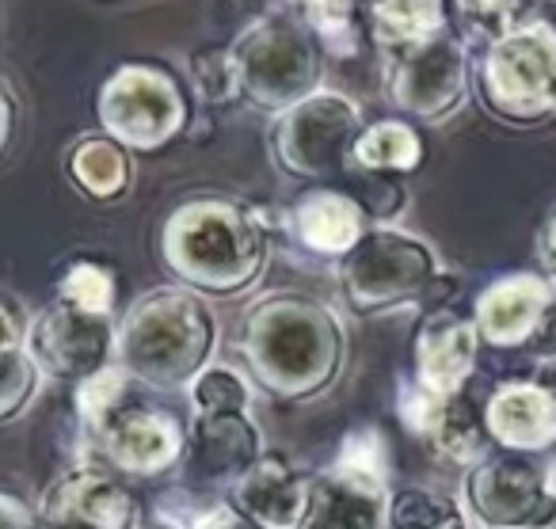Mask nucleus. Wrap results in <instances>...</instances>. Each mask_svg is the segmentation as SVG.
<instances>
[{"instance_id": "nucleus-1", "label": "nucleus", "mask_w": 556, "mask_h": 529, "mask_svg": "<svg viewBox=\"0 0 556 529\" xmlns=\"http://www.w3.org/2000/svg\"><path fill=\"white\" fill-rule=\"evenodd\" d=\"M244 351L260 385H267L275 396H309L340 369L343 331L317 301L278 293L252 308Z\"/></svg>"}, {"instance_id": "nucleus-2", "label": "nucleus", "mask_w": 556, "mask_h": 529, "mask_svg": "<svg viewBox=\"0 0 556 529\" xmlns=\"http://www.w3.org/2000/svg\"><path fill=\"white\" fill-rule=\"evenodd\" d=\"M214 316L191 290H153L130 308L118 351L126 374L153 389H179L206 366L214 351Z\"/></svg>"}, {"instance_id": "nucleus-3", "label": "nucleus", "mask_w": 556, "mask_h": 529, "mask_svg": "<svg viewBox=\"0 0 556 529\" xmlns=\"http://www.w3.org/2000/svg\"><path fill=\"white\" fill-rule=\"evenodd\" d=\"M164 260L187 286L232 293L260 275L263 232L237 202H187L164 225Z\"/></svg>"}, {"instance_id": "nucleus-4", "label": "nucleus", "mask_w": 556, "mask_h": 529, "mask_svg": "<svg viewBox=\"0 0 556 529\" xmlns=\"http://www.w3.org/2000/svg\"><path fill=\"white\" fill-rule=\"evenodd\" d=\"M229 54L232 65H237L240 92L255 108L290 111L294 103L309 100L320 80L317 39L298 20H255Z\"/></svg>"}, {"instance_id": "nucleus-5", "label": "nucleus", "mask_w": 556, "mask_h": 529, "mask_svg": "<svg viewBox=\"0 0 556 529\" xmlns=\"http://www.w3.org/2000/svg\"><path fill=\"white\" fill-rule=\"evenodd\" d=\"M386 506L378 434L358 430L348 438L340 461L309 483L294 529H386Z\"/></svg>"}, {"instance_id": "nucleus-6", "label": "nucleus", "mask_w": 556, "mask_h": 529, "mask_svg": "<svg viewBox=\"0 0 556 529\" xmlns=\"http://www.w3.org/2000/svg\"><path fill=\"white\" fill-rule=\"evenodd\" d=\"M484 96L507 118H545L556 111V32L518 24L484 58Z\"/></svg>"}, {"instance_id": "nucleus-7", "label": "nucleus", "mask_w": 556, "mask_h": 529, "mask_svg": "<svg viewBox=\"0 0 556 529\" xmlns=\"http://www.w3.org/2000/svg\"><path fill=\"white\" fill-rule=\"evenodd\" d=\"M439 282V263L431 248L404 232H370L348 252L343 263V286L358 313H381V308L419 301Z\"/></svg>"}, {"instance_id": "nucleus-8", "label": "nucleus", "mask_w": 556, "mask_h": 529, "mask_svg": "<svg viewBox=\"0 0 556 529\" xmlns=\"http://www.w3.org/2000/svg\"><path fill=\"white\" fill-rule=\"evenodd\" d=\"M363 134L358 111L343 96H309L282 111L275 126V153L290 176L332 179L343 172L348 153H355V141Z\"/></svg>"}, {"instance_id": "nucleus-9", "label": "nucleus", "mask_w": 556, "mask_h": 529, "mask_svg": "<svg viewBox=\"0 0 556 529\" xmlns=\"http://www.w3.org/2000/svg\"><path fill=\"white\" fill-rule=\"evenodd\" d=\"M100 123L118 146L161 149L184 126V96L168 73L153 65H126L103 85Z\"/></svg>"}, {"instance_id": "nucleus-10", "label": "nucleus", "mask_w": 556, "mask_h": 529, "mask_svg": "<svg viewBox=\"0 0 556 529\" xmlns=\"http://www.w3.org/2000/svg\"><path fill=\"white\" fill-rule=\"evenodd\" d=\"M469 511L488 529H548L556 526V491L526 453H495L469 476Z\"/></svg>"}, {"instance_id": "nucleus-11", "label": "nucleus", "mask_w": 556, "mask_h": 529, "mask_svg": "<svg viewBox=\"0 0 556 529\" xmlns=\"http://www.w3.org/2000/svg\"><path fill=\"white\" fill-rule=\"evenodd\" d=\"M111 324L108 316L77 308L70 301L42 308L39 320L27 328V354L35 369L58 377V381H85L108 366L111 354Z\"/></svg>"}, {"instance_id": "nucleus-12", "label": "nucleus", "mask_w": 556, "mask_h": 529, "mask_svg": "<svg viewBox=\"0 0 556 529\" xmlns=\"http://www.w3.org/2000/svg\"><path fill=\"white\" fill-rule=\"evenodd\" d=\"M389 96L401 111L442 123L465 100V58L446 35L389 58Z\"/></svg>"}, {"instance_id": "nucleus-13", "label": "nucleus", "mask_w": 556, "mask_h": 529, "mask_svg": "<svg viewBox=\"0 0 556 529\" xmlns=\"http://www.w3.org/2000/svg\"><path fill=\"white\" fill-rule=\"evenodd\" d=\"M39 521L42 529H134L138 503L115 476L100 468H73L47 488Z\"/></svg>"}, {"instance_id": "nucleus-14", "label": "nucleus", "mask_w": 556, "mask_h": 529, "mask_svg": "<svg viewBox=\"0 0 556 529\" xmlns=\"http://www.w3.org/2000/svg\"><path fill=\"white\" fill-rule=\"evenodd\" d=\"M92 430H96V442L103 445V457L130 476L164 473L187 445L184 423L168 412H153V407L118 404Z\"/></svg>"}, {"instance_id": "nucleus-15", "label": "nucleus", "mask_w": 556, "mask_h": 529, "mask_svg": "<svg viewBox=\"0 0 556 529\" xmlns=\"http://www.w3.org/2000/svg\"><path fill=\"white\" fill-rule=\"evenodd\" d=\"M187 450L194 480H240L260 461V434L244 412H199L187 430Z\"/></svg>"}, {"instance_id": "nucleus-16", "label": "nucleus", "mask_w": 556, "mask_h": 529, "mask_svg": "<svg viewBox=\"0 0 556 529\" xmlns=\"http://www.w3.org/2000/svg\"><path fill=\"white\" fill-rule=\"evenodd\" d=\"M477 324H469L462 313H434L416 343L419 385L434 396L462 392L477 366Z\"/></svg>"}, {"instance_id": "nucleus-17", "label": "nucleus", "mask_w": 556, "mask_h": 529, "mask_svg": "<svg viewBox=\"0 0 556 529\" xmlns=\"http://www.w3.org/2000/svg\"><path fill=\"white\" fill-rule=\"evenodd\" d=\"M556 293L533 275H515L488 286L477 301V331L492 347H522L541 324Z\"/></svg>"}, {"instance_id": "nucleus-18", "label": "nucleus", "mask_w": 556, "mask_h": 529, "mask_svg": "<svg viewBox=\"0 0 556 529\" xmlns=\"http://www.w3.org/2000/svg\"><path fill=\"white\" fill-rule=\"evenodd\" d=\"M492 442L515 453H533L556 442V400L541 385H503L484 407Z\"/></svg>"}, {"instance_id": "nucleus-19", "label": "nucleus", "mask_w": 556, "mask_h": 529, "mask_svg": "<svg viewBox=\"0 0 556 529\" xmlns=\"http://www.w3.org/2000/svg\"><path fill=\"white\" fill-rule=\"evenodd\" d=\"M309 483L282 457H260L237 480V511L263 529H294L305 511Z\"/></svg>"}, {"instance_id": "nucleus-20", "label": "nucleus", "mask_w": 556, "mask_h": 529, "mask_svg": "<svg viewBox=\"0 0 556 529\" xmlns=\"http://www.w3.org/2000/svg\"><path fill=\"white\" fill-rule=\"evenodd\" d=\"M294 225H298V237L313 248V252H325V255H348L358 240L366 237L363 225V206L348 194H336V191H317V194H305L294 210Z\"/></svg>"}, {"instance_id": "nucleus-21", "label": "nucleus", "mask_w": 556, "mask_h": 529, "mask_svg": "<svg viewBox=\"0 0 556 529\" xmlns=\"http://www.w3.org/2000/svg\"><path fill=\"white\" fill-rule=\"evenodd\" d=\"M374 42L386 58L416 50L446 32V4L442 0H374L370 4Z\"/></svg>"}, {"instance_id": "nucleus-22", "label": "nucleus", "mask_w": 556, "mask_h": 529, "mask_svg": "<svg viewBox=\"0 0 556 529\" xmlns=\"http://www.w3.org/2000/svg\"><path fill=\"white\" fill-rule=\"evenodd\" d=\"M427 434L434 438V445H439L446 457L454 461H472L480 457V453L488 450V442H492V434H488V423L484 415H477V407H472L469 396H439L431 407V419H427Z\"/></svg>"}, {"instance_id": "nucleus-23", "label": "nucleus", "mask_w": 556, "mask_h": 529, "mask_svg": "<svg viewBox=\"0 0 556 529\" xmlns=\"http://www.w3.org/2000/svg\"><path fill=\"white\" fill-rule=\"evenodd\" d=\"M70 172L92 199H115L130 184V156L115 138H85L73 149Z\"/></svg>"}, {"instance_id": "nucleus-24", "label": "nucleus", "mask_w": 556, "mask_h": 529, "mask_svg": "<svg viewBox=\"0 0 556 529\" xmlns=\"http://www.w3.org/2000/svg\"><path fill=\"white\" fill-rule=\"evenodd\" d=\"M355 156L363 168L370 172H412L424 161V146H419L416 130L404 123H378L370 130L358 134Z\"/></svg>"}, {"instance_id": "nucleus-25", "label": "nucleus", "mask_w": 556, "mask_h": 529, "mask_svg": "<svg viewBox=\"0 0 556 529\" xmlns=\"http://www.w3.org/2000/svg\"><path fill=\"white\" fill-rule=\"evenodd\" d=\"M386 529H469V521L457 511L454 499L439 495V491L404 488L389 499Z\"/></svg>"}, {"instance_id": "nucleus-26", "label": "nucleus", "mask_w": 556, "mask_h": 529, "mask_svg": "<svg viewBox=\"0 0 556 529\" xmlns=\"http://www.w3.org/2000/svg\"><path fill=\"white\" fill-rule=\"evenodd\" d=\"M62 301L108 316L111 305H115V278L96 263H73L70 275L62 278Z\"/></svg>"}, {"instance_id": "nucleus-27", "label": "nucleus", "mask_w": 556, "mask_h": 529, "mask_svg": "<svg viewBox=\"0 0 556 529\" xmlns=\"http://www.w3.org/2000/svg\"><path fill=\"white\" fill-rule=\"evenodd\" d=\"M118 404H126V369L103 366L100 374H92V377H85V381H80L77 407H80V415H85L88 427L103 423Z\"/></svg>"}, {"instance_id": "nucleus-28", "label": "nucleus", "mask_w": 556, "mask_h": 529, "mask_svg": "<svg viewBox=\"0 0 556 529\" xmlns=\"http://www.w3.org/2000/svg\"><path fill=\"white\" fill-rule=\"evenodd\" d=\"M191 396L199 412H244L248 407V389L232 369L225 366H210L194 377Z\"/></svg>"}, {"instance_id": "nucleus-29", "label": "nucleus", "mask_w": 556, "mask_h": 529, "mask_svg": "<svg viewBox=\"0 0 556 529\" xmlns=\"http://www.w3.org/2000/svg\"><path fill=\"white\" fill-rule=\"evenodd\" d=\"M194 85L206 96L210 103H225L232 96H240V80H237V65H232L229 50H202L191 62Z\"/></svg>"}, {"instance_id": "nucleus-30", "label": "nucleus", "mask_w": 556, "mask_h": 529, "mask_svg": "<svg viewBox=\"0 0 556 529\" xmlns=\"http://www.w3.org/2000/svg\"><path fill=\"white\" fill-rule=\"evenodd\" d=\"M522 4L526 0H454L457 16L477 35H492V39L515 32L518 16H522Z\"/></svg>"}, {"instance_id": "nucleus-31", "label": "nucleus", "mask_w": 556, "mask_h": 529, "mask_svg": "<svg viewBox=\"0 0 556 529\" xmlns=\"http://www.w3.org/2000/svg\"><path fill=\"white\" fill-rule=\"evenodd\" d=\"M302 9V20L313 35L328 39L332 47H340V39L351 35V12H355V0H294Z\"/></svg>"}, {"instance_id": "nucleus-32", "label": "nucleus", "mask_w": 556, "mask_h": 529, "mask_svg": "<svg viewBox=\"0 0 556 529\" xmlns=\"http://www.w3.org/2000/svg\"><path fill=\"white\" fill-rule=\"evenodd\" d=\"M20 354H24V328H20L16 308L0 298V366H9Z\"/></svg>"}, {"instance_id": "nucleus-33", "label": "nucleus", "mask_w": 556, "mask_h": 529, "mask_svg": "<svg viewBox=\"0 0 556 529\" xmlns=\"http://www.w3.org/2000/svg\"><path fill=\"white\" fill-rule=\"evenodd\" d=\"M526 347H530L538 358H556V298L553 305L545 308V316H541V324L533 328V336L526 339Z\"/></svg>"}, {"instance_id": "nucleus-34", "label": "nucleus", "mask_w": 556, "mask_h": 529, "mask_svg": "<svg viewBox=\"0 0 556 529\" xmlns=\"http://www.w3.org/2000/svg\"><path fill=\"white\" fill-rule=\"evenodd\" d=\"M191 529H263V526L248 518V514H240L237 506H217V511L202 514Z\"/></svg>"}, {"instance_id": "nucleus-35", "label": "nucleus", "mask_w": 556, "mask_h": 529, "mask_svg": "<svg viewBox=\"0 0 556 529\" xmlns=\"http://www.w3.org/2000/svg\"><path fill=\"white\" fill-rule=\"evenodd\" d=\"M0 529H39V518L16 495L0 491Z\"/></svg>"}, {"instance_id": "nucleus-36", "label": "nucleus", "mask_w": 556, "mask_h": 529, "mask_svg": "<svg viewBox=\"0 0 556 529\" xmlns=\"http://www.w3.org/2000/svg\"><path fill=\"white\" fill-rule=\"evenodd\" d=\"M12 130H16V103H12L9 88L0 85V153H4V149H9Z\"/></svg>"}, {"instance_id": "nucleus-37", "label": "nucleus", "mask_w": 556, "mask_h": 529, "mask_svg": "<svg viewBox=\"0 0 556 529\" xmlns=\"http://www.w3.org/2000/svg\"><path fill=\"white\" fill-rule=\"evenodd\" d=\"M541 260H545V267L556 275V214L545 222V229H541Z\"/></svg>"}, {"instance_id": "nucleus-38", "label": "nucleus", "mask_w": 556, "mask_h": 529, "mask_svg": "<svg viewBox=\"0 0 556 529\" xmlns=\"http://www.w3.org/2000/svg\"><path fill=\"white\" fill-rule=\"evenodd\" d=\"M538 385L548 392V396L556 400V358H548L545 366H541V377H538Z\"/></svg>"}, {"instance_id": "nucleus-39", "label": "nucleus", "mask_w": 556, "mask_h": 529, "mask_svg": "<svg viewBox=\"0 0 556 529\" xmlns=\"http://www.w3.org/2000/svg\"><path fill=\"white\" fill-rule=\"evenodd\" d=\"M146 529H179V526H176V521H149Z\"/></svg>"}]
</instances>
